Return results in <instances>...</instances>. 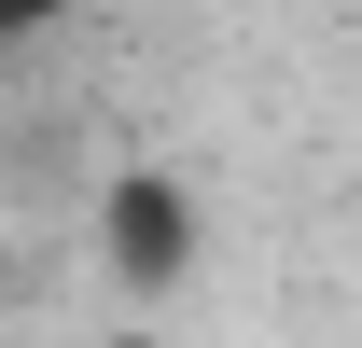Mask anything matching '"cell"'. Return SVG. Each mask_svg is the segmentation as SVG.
<instances>
[{
	"label": "cell",
	"mask_w": 362,
	"mask_h": 348,
	"mask_svg": "<svg viewBox=\"0 0 362 348\" xmlns=\"http://www.w3.org/2000/svg\"><path fill=\"white\" fill-rule=\"evenodd\" d=\"M195 251H209V209L181 195V168L98 181V265H112L126 293H181V279H195Z\"/></svg>",
	"instance_id": "1"
},
{
	"label": "cell",
	"mask_w": 362,
	"mask_h": 348,
	"mask_svg": "<svg viewBox=\"0 0 362 348\" xmlns=\"http://www.w3.org/2000/svg\"><path fill=\"white\" fill-rule=\"evenodd\" d=\"M56 14H70V0H0V56H14V42H42Z\"/></svg>",
	"instance_id": "2"
}]
</instances>
